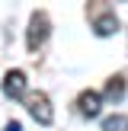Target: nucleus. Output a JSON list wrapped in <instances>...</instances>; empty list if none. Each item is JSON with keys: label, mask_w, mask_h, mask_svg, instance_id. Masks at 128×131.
<instances>
[{"label": "nucleus", "mask_w": 128, "mask_h": 131, "mask_svg": "<svg viewBox=\"0 0 128 131\" xmlns=\"http://www.w3.org/2000/svg\"><path fill=\"white\" fill-rule=\"evenodd\" d=\"M23 102H26V112H29L32 118L38 122V125H51V122H55V109H51V99L42 93V90H38V93H29Z\"/></svg>", "instance_id": "1"}, {"label": "nucleus", "mask_w": 128, "mask_h": 131, "mask_svg": "<svg viewBox=\"0 0 128 131\" xmlns=\"http://www.w3.org/2000/svg\"><path fill=\"white\" fill-rule=\"evenodd\" d=\"M48 29H51L48 13L35 10V13H32V19H29V32H26V45H29V51H38V48L45 45V38H48Z\"/></svg>", "instance_id": "2"}, {"label": "nucleus", "mask_w": 128, "mask_h": 131, "mask_svg": "<svg viewBox=\"0 0 128 131\" xmlns=\"http://www.w3.org/2000/svg\"><path fill=\"white\" fill-rule=\"evenodd\" d=\"M99 112H102V93H96V90H83V93L77 96V115H83V118H96Z\"/></svg>", "instance_id": "3"}, {"label": "nucleus", "mask_w": 128, "mask_h": 131, "mask_svg": "<svg viewBox=\"0 0 128 131\" xmlns=\"http://www.w3.org/2000/svg\"><path fill=\"white\" fill-rule=\"evenodd\" d=\"M3 96H10V99H26V96H29L23 70H6L3 74Z\"/></svg>", "instance_id": "4"}, {"label": "nucleus", "mask_w": 128, "mask_h": 131, "mask_svg": "<svg viewBox=\"0 0 128 131\" xmlns=\"http://www.w3.org/2000/svg\"><path fill=\"white\" fill-rule=\"evenodd\" d=\"M115 29H119V16H115V13H99V16L93 19V32H96L99 38L112 35Z\"/></svg>", "instance_id": "5"}, {"label": "nucleus", "mask_w": 128, "mask_h": 131, "mask_svg": "<svg viewBox=\"0 0 128 131\" xmlns=\"http://www.w3.org/2000/svg\"><path fill=\"white\" fill-rule=\"evenodd\" d=\"M122 96H125V77H109V83H106V99L109 102H119Z\"/></svg>", "instance_id": "6"}, {"label": "nucleus", "mask_w": 128, "mask_h": 131, "mask_svg": "<svg viewBox=\"0 0 128 131\" xmlns=\"http://www.w3.org/2000/svg\"><path fill=\"white\" fill-rule=\"evenodd\" d=\"M102 131H128V118L122 112L109 115V118H102Z\"/></svg>", "instance_id": "7"}, {"label": "nucleus", "mask_w": 128, "mask_h": 131, "mask_svg": "<svg viewBox=\"0 0 128 131\" xmlns=\"http://www.w3.org/2000/svg\"><path fill=\"white\" fill-rule=\"evenodd\" d=\"M3 131H23V125H19V122H6V128Z\"/></svg>", "instance_id": "8"}]
</instances>
